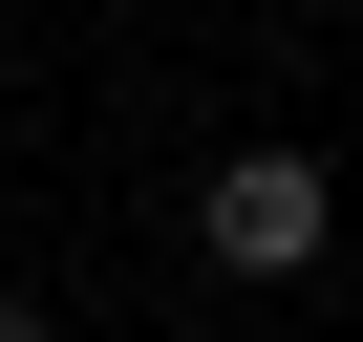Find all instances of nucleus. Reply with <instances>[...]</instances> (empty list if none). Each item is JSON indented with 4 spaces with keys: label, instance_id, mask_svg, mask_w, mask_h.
Returning <instances> with one entry per match:
<instances>
[{
    "label": "nucleus",
    "instance_id": "obj_1",
    "mask_svg": "<svg viewBox=\"0 0 363 342\" xmlns=\"http://www.w3.org/2000/svg\"><path fill=\"white\" fill-rule=\"evenodd\" d=\"M193 236H214L235 278H320V236H342V171H320V150H214Z\"/></svg>",
    "mask_w": 363,
    "mask_h": 342
},
{
    "label": "nucleus",
    "instance_id": "obj_2",
    "mask_svg": "<svg viewBox=\"0 0 363 342\" xmlns=\"http://www.w3.org/2000/svg\"><path fill=\"white\" fill-rule=\"evenodd\" d=\"M0 342H43V299H0Z\"/></svg>",
    "mask_w": 363,
    "mask_h": 342
}]
</instances>
